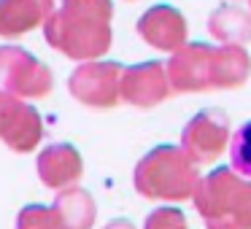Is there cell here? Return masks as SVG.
Instances as JSON below:
<instances>
[{
	"label": "cell",
	"instance_id": "52a82bcc",
	"mask_svg": "<svg viewBox=\"0 0 251 229\" xmlns=\"http://www.w3.org/2000/svg\"><path fill=\"white\" fill-rule=\"evenodd\" d=\"M138 30H141V35L149 44H154L157 49H165V51L178 49L184 44V35H186L181 14L168 8V6H157L151 11H146L141 24H138Z\"/></svg>",
	"mask_w": 251,
	"mask_h": 229
},
{
	"label": "cell",
	"instance_id": "7c38bea8",
	"mask_svg": "<svg viewBox=\"0 0 251 229\" xmlns=\"http://www.w3.org/2000/svg\"><path fill=\"white\" fill-rule=\"evenodd\" d=\"M232 164L238 173L251 175V121H246L232 137Z\"/></svg>",
	"mask_w": 251,
	"mask_h": 229
},
{
	"label": "cell",
	"instance_id": "3957f363",
	"mask_svg": "<svg viewBox=\"0 0 251 229\" xmlns=\"http://www.w3.org/2000/svg\"><path fill=\"white\" fill-rule=\"evenodd\" d=\"M119 65H105V62L81 65L71 76V92L81 103L95 105V108L114 105L119 100Z\"/></svg>",
	"mask_w": 251,
	"mask_h": 229
},
{
	"label": "cell",
	"instance_id": "9c48e42d",
	"mask_svg": "<svg viewBox=\"0 0 251 229\" xmlns=\"http://www.w3.org/2000/svg\"><path fill=\"white\" fill-rule=\"evenodd\" d=\"M51 0H0V35H22L46 19Z\"/></svg>",
	"mask_w": 251,
	"mask_h": 229
},
{
	"label": "cell",
	"instance_id": "6da1fadb",
	"mask_svg": "<svg viewBox=\"0 0 251 229\" xmlns=\"http://www.w3.org/2000/svg\"><path fill=\"white\" fill-rule=\"evenodd\" d=\"M108 0H62V8L46 24V38L68 57H98L111 44Z\"/></svg>",
	"mask_w": 251,
	"mask_h": 229
},
{
	"label": "cell",
	"instance_id": "30bf717a",
	"mask_svg": "<svg viewBox=\"0 0 251 229\" xmlns=\"http://www.w3.org/2000/svg\"><path fill=\"white\" fill-rule=\"evenodd\" d=\"M249 57L238 46H222L213 49L211 60V87H238L249 76Z\"/></svg>",
	"mask_w": 251,
	"mask_h": 229
},
{
	"label": "cell",
	"instance_id": "7a4b0ae2",
	"mask_svg": "<svg viewBox=\"0 0 251 229\" xmlns=\"http://www.w3.org/2000/svg\"><path fill=\"white\" fill-rule=\"evenodd\" d=\"M0 84L17 94H46L51 89V73L35 57L22 49H0Z\"/></svg>",
	"mask_w": 251,
	"mask_h": 229
},
{
	"label": "cell",
	"instance_id": "ba28073f",
	"mask_svg": "<svg viewBox=\"0 0 251 229\" xmlns=\"http://www.w3.org/2000/svg\"><path fill=\"white\" fill-rule=\"evenodd\" d=\"M224 140H227V119L222 111H205L200 114L184 132V143L192 154L200 159H208L213 154L222 151Z\"/></svg>",
	"mask_w": 251,
	"mask_h": 229
},
{
	"label": "cell",
	"instance_id": "8fae6325",
	"mask_svg": "<svg viewBox=\"0 0 251 229\" xmlns=\"http://www.w3.org/2000/svg\"><path fill=\"white\" fill-rule=\"evenodd\" d=\"M211 33L219 35L222 41H229V44H243L251 38V17L232 6L219 8L211 17Z\"/></svg>",
	"mask_w": 251,
	"mask_h": 229
},
{
	"label": "cell",
	"instance_id": "5b68a950",
	"mask_svg": "<svg viewBox=\"0 0 251 229\" xmlns=\"http://www.w3.org/2000/svg\"><path fill=\"white\" fill-rule=\"evenodd\" d=\"M119 92L127 103L135 105H154L168 94V78H165L162 65L146 62V65L130 68L125 78L119 81Z\"/></svg>",
	"mask_w": 251,
	"mask_h": 229
},
{
	"label": "cell",
	"instance_id": "277c9868",
	"mask_svg": "<svg viewBox=\"0 0 251 229\" xmlns=\"http://www.w3.org/2000/svg\"><path fill=\"white\" fill-rule=\"evenodd\" d=\"M213 49L202 44L184 46L170 62V87L173 89H205L211 87Z\"/></svg>",
	"mask_w": 251,
	"mask_h": 229
},
{
	"label": "cell",
	"instance_id": "8992f818",
	"mask_svg": "<svg viewBox=\"0 0 251 229\" xmlns=\"http://www.w3.org/2000/svg\"><path fill=\"white\" fill-rule=\"evenodd\" d=\"M38 116L33 108L17 103L11 94L0 92V132L14 148H30L38 140Z\"/></svg>",
	"mask_w": 251,
	"mask_h": 229
}]
</instances>
